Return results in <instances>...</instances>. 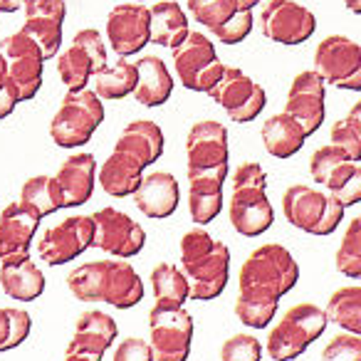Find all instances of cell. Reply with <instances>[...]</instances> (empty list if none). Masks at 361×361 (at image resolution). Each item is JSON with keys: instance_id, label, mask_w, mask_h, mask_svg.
I'll use <instances>...</instances> for the list:
<instances>
[{"instance_id": "6da1fadb", "label": "cell", "mask_w": 361, "mask_h": 361, "mask_svg": "<svg viewBox=\"0 0 361 361\" xmlns=\"http://www.w3.org/2000/svg\"><path fill=\"white\" fill-rule=\"evenodd\" d=\"M164 131L156 121L136 119L121 129L114 151L99 169V186L111 198H129L139 188L144 171L164 156Z\"/></svg>"}, {"instance_id": "7a4b0ae2", "label": "cell", "mask_w": 361, "mask_h": 361, "mask_svg": "<svg viewBox=\"0 0 361 361\" xmlns=\"http://www.w3.org/2000/svg\"><path fill=\"white\" fill-rule=\"evenodd\" d=\"M297 282H300V265L292 252L280 243H265L255 247L243 262L238 275V287H240L238 300L277 312L280 300L295 290Z\"/></svg>"}, {"instance_id": "3957f363", "label": "cell", "mask_w": 361, "mask_h": 361, "mask_svg": "<svg viewBox=\"0 0 361 361\" xmlns=\"http://www.w3.org/2000/svg\"><path fill=\"white\" fill-rule=\"evenodd\" d=\"M67 287L80 302H106L116 310H131L146 295L144 280L126 260H97L75 267Z\"/></svg>"}, {"instance_id": "277c9868", "label": "cell", "mask_w": 361, "mask_h": 361, "mask_svg": "<svg viewBox=\"0 0 361 361\" xmlns=\"http://www.w3.org/2000/svg\"><path fill=\"white\" fill-rule=\"evenodd\" d=\"M180 272L191 285V300H216L231 280V250L203 228H193L180 238Z\"/></svg>"}, {"instance_id": "5b68a950", "label": "cell", "mask_w": 361, "mask_h": 361, "mask_svg": "<svg viewBox=\"0 0 361 361\" xmlns=\"http://www.w3.org/2000/svg\"><path fill=\"white\" fill-rule=\"evenodd\" d=\"M267 173L257 161H247L235 169L233 196L228 201V218L235 233L245 238H257L270 231L275 221L270 201H267Z\"/></svg>"}, {"instance_id": "8992f818", "label": "cell", "mask_w": 361, "mask_h": 361, "mask_svg": "<svg viewBox=\"0 0 361 361\" xmlns=\"http://www.w3.org/2000/svg\"><path fill=\"white\" fill-rule=\"evenodd\" d=\"M102 121L104 104L94 90H67L50 121V136L60 149H80L90 144Z\"/></svg>"}, {"instance_id": "52a82bcc", "label": "cell", "mask_w": 361, "mask_h": 361, "mask_svg": "<svg viewBox=\"0 0 361 361\" xmlns=\"http://www.w3.org/2000/svg\"><path fill=\"white\" fill-rule=\"evenodd\" d=\"M326 324V312L322 307L312 305V302H302L295 305L282 314V319L275 324V329L267 334L265 351L272 361H292L302 356L310 344H314L322 334H324Z\"/></svg>"}, {"instance_id": "ba28073f", "label": "cell", "mask_w": 361, "mask_h": 361, "mask_svg": "<svg viewBox=\"0 0 361 361\" xmlns=\"http://www.w3.org/2000/svg\"><path fill=\"white\" fill-rule=\"evenodd\" d=\"M346 208L331 193H322L307 183H295L282 196L287 223L310 235H331L344 221Z\"/></svg>"}, {"instance_id": "9c48e42d", "label": "cell", "mask_w": 361, "mask_h": 361, "mask_svg": "<svg viewBox=\"0 0 361 361\" xmlns=\"http://www.w3.org/2000/svg\"><path fill=\"white\" fill-rule=\"evenodd\" d=\"M171 55H173L176 75H178L180 85L191 92H208L226 70L211 37L198 30L188 32L183 42L171 50Z\"/></svg>"}, {"instance_id": "30bf717a", "label": "cell", "mask_w": 361, "mask_h": 361, "mask_svg": "<svg viewBox=\"0 0 361 361\" xmlns=\"http://www.w3.org/2000/svg\"><path fill=\"white\" fill-rule=\"evenodd\" d=\"M314 72L336 90L361 92V45L346 35H329L317 45Z\"/></svg>"}, {"instance_id": "8fae6325", "label": "cell", "mask_w": 361, "mask_h": 361, "mask_svg": "<svg viewBox=\"0 0 361 361\" xmlns=\"http://www.w3.org/2000/svg\"><path fill=\"white\" fill-rule=\"evenodd\" d=\"M206 94L213 102H218L235 124L252 121L255 116H260V111L267 104L265 90L252 77H247L240 67H226L221 80Z\"/></svg>"}, {"instance_id": "7c38bea8", "label": "cell", "mask_w": 361, "mask_h": 361, "mask_svg": "<svg viewBox=\"0 0 361 361\" xmlns=\"http://www.w3.org/2000/svg\"><path fill=\"white\" fill-rule=\"evenodd\" d=\"M102 67H106V45L102 40V32L94 27L75 32L70 47L65 52H57V72L67 90H85L92 75Z\"/></svg>"}, {"instance_id": "4fadbf2b", "label": "cell", "mask_w": 361, "mask_h": 361, "mask_svg": "<svg viewBox=\"0 0 361 361\" xmlns=\"http://www.w3.org/2000/svg\"><path fill=\"white\" fill-rule=\"evenodd\" d=\"M0 55L6 60L8 77L16 85L20 102L35 99L42 87V72H45V57L40 47L23 30H18L0 40Z\"/></svg>"}, {"instance_id": "5bb4252c", "label": "cell", "mask_w": 361, "mask_h": 361, "mask_svg": "<svg viewBox=\"0 0 361 361\" xmlns=\"http://www.w3.org/2000/svg\"><path fill=\"white\" fill-rule=\"evenodd\" d=\"M257 27L272 42L302 45L317 30V18L310 8L295 0H267L257 16Z\"/></svg>"}, {"instance_id": "9a60e30c", "label": "cell", "mask_w": 361, "mask_h": 361, "mask_svg": "<svg viewBox=\"0 0 361 361\" xmlns=\"http://www.w3.org/2000/svg\"><path fill=\"white\" fill-rule=\"evenodd\" d=\"M149 334L154 361H186L191 356L193 319L183 307L149 312Z\"/></svg>"}, {"instance_id": "2e32d148", "label": "cell", "mask_w": 361, "mask_h": 361, "mask_svg": "<svg viewBox=\"0 0 361 361\" xmlns=\"http://www.w3.org/2000/svg\"><path fill=\"white\" fill-rule=\"evenodd\" d=\"M92 221H94L92 247H99V250L121 257V260L136 257L144 250L146 231L124 211H116L111 206L99 208L97 213H92Z\"/></svg>"}, {"instance_id": "e0dca14e", "label": "cell", "mask_w": 361, "mask_h": 361, "mask_svg": "<svg viewBox=\"0 0 361 361\" xmlns=\"http://www.w3.org/2000/svg\"><path fill=\"white\" fill-rule=\"evenodd\" d=\"M94 240V221L92 216H70L57 226L47 228L37 243V255L47 265H67L77 260Z\"/></svg>"}, {"instance_id": "ac0fdd59", "label": "cell", "mask_w": 361, "mask_h": 361, "mask_svg": "<svg viewBox=\"0 0 361 361\" xmlns=\"http://www.w3.org/2000/svg\"><path fill=\"white\" fill-rule=\"evenodd\" d=\"M106 42L119 57L141 52L151 42V11L144 3H119L106 18Z\"/></svg>"}, {"instance_id": "d6986e66", "label": "cell", "mask_w": 361, "mask_h": 361, "mask_svg": "<svg viewBox=\"0 0 361 361\" xmlns=\"http://www.w3.org/2000/svg\"><path fill=\"white\" fill-rule=\"evenodd\" d=\"M25 25L23 32L42 50L45 60L57 57L62 47V27H65L67 6L65 0H25Z\"/></svg>"}, {"instance_id": "ffe728a7", "label": "cell", "mask_w": 361, "mask_h": 361, "mask_svg": "<svg viewBox=\"0 0 361 361\" xmlns=\"http://www.w3.org/2000/svg\"><path fill=\"white\" fill-rule=\"evenodd\" d=\"M285 111L300 121L307 136H312L324 121V80L314 70H305L292 80Z\"/></svg>"}, {"instance_id": "44dd1931", "label": "cell", "mask_w": 361, "mask_h": 361, "mask_svg": "<svg viewBox=\"0 0 361 361\" xmlns=\"http://www.w3.org/2000/svg\"><path fill=\"white\" fill-rule=\"evenodd\" d=\"M228 164L208 171H188V213L196 226H208L223 211V183Z\"/></svg>"}, {"instance_id": "7402d4cb", "label": "cell", "mask_w": 361, "mask_h": 361, "mask_svg": "<svg viewBox=\"0 0 361 361\" xmlns=\"http://www.w3.org/2000/svg\"><path fill=\"white\" fill-rule=\"evenodd\" d=\"M188 171H208L228 164V129L221 121L203 119L186 136Z\"/></svg>"}, {"instance_id": "603a6c76", "label": "cell", "mask_w": 361, "mask_h": 361, "mask_svg": "<svg viewBox=\"0 0 361 361\" xmlns=\"http://www.w3.org/2000/svg\"><path fill=\"white\" fill-rule=\"evenodd\" d=\"M119 326L106 312L90 310L82 312L80 319L75 324V336L67 344V354L85 356L92 361H102L111 344L116 341Z\"/></svg>"}, {"instance_id": "cb8c5ba5", "label": "cell", "mask_w": 361, "mask_h": 361, "mask_svg": "<svg viewBox=\"0 0 361 361\" xmlns=\"http://www.w3.org/2000/svg\"><path fill=\"white\" fill-rule=\"evenodd\" d=\"M131 198L146 218H154V221L169 218L173 216L180 203L178 180L169 171H151L141 178L139 188L131 193Z\"/></svg>"}, {"instance_id": "d4e9b609", "label": "cell", "mask_w": 361, "mask_h": 361, "mask_svg": "<svg viewBox=\"0 0 361 361\" xmlns=\"http://www.w3.org/2000/svg\"><path fill=\"white\" fill-rule=\"evenodd\" d=\"M42 218L25 203L16 201L0 213V260L8 255H27Z\"/></svg>"}, {"instance_id": "484cf974", "label": "cell", "mask_w": 361, "mask_h": 361, "mask_svg": "<svg viewBox=\"0 0 361 361\" xmlns=\"http://www.w3.org/2000/svg\"><path fill=\"white\" fill-rule=\"evenodd\" d=\"M0 287L11 300L35 302L45 292V275L27 255H8L0 260Z\"/></svg>"}, {"instance_id": "4316f807", "label": "cell", "mask_w": 361, "mask_h": 361, "mask_svg": "<svg viewBox=\"0 0 361 361\" xmlns=\"http://www.w3.org/2000/svg\"><path fill=\"white\" fill-rule=\"evenodd\" d=\"M57 183L65 196V208L85 206L94 193V180H97V159L94 154H72L62 161L57 169Z\"/></svg>"}, {"instance_id": "83f0119b", "label": "cell", "mask_w": 361, "mask_h": 361, "mask_svg": "<svg viewBox=\"0 0 361 361\" xmlns=\"http://www.w3.org/2000/svg\"><path fill=\"white\" fill-rule=\"evenodd\" d=\"M136 72H139V80H136L134 97L139 104L161 106L171 99L173 77H171L169 67L161 57L144 55L141 60H136Z\"/></svg>"}, {"instance_id": "f1b7e54d", "label": "cell", "mask_w": 361, "mask_h": 361, "mask_svg": "<svg viewBox=\"0 0 361 361\" xmlns=\"http://www.w3.org/2000/svg\"><path fill=\"white\" fill-rule=\"evenodd\" d=\"M262 144L265 151L275 159H290L297 151L305 146V129L300 126V121L295 116H290L287 111L282 114H272L270 119L262 121Z\"/></svg>"}, {"instance_id": "f546056e", "label": "cell", "mask_w": 361, "mask_h": 361, "mask_svg": "<svg viewBox=\"0 0 361 361\" xmlns=\"http://www.w3.org/2000/svg\"><path fill=\"white\" fill-rule=\"evenodd\" d=\"M151 11V42L161 47H171L183 42L188 35V16L176 0H161L149 8Z\"/></svg>"}, {"instance_id": "4dcf8cb0", "label": "cell", "mask_w": 361, "mask_h": 361, "mask_svg": "<svg viewBox=\"0 0 361 361\" xmlns=\"http://www.w3.org/2000/svg\"><path fill=\"white\" fill-rule=\"evenodd\" d=\"M354 161L334 144H326L322 149H317L314 154L310 156V173L317 183L329 188V193L334 196L341 186H344V180L351 176L354 171Z\"/></svg>"}, {"instance_id": "1f68e13d", "label": "cell", "mask_w": 361, "mask_h": 361, "mask_svg": "<svg viewBox=\"0 0 361 361\" xmlns=\"http://www.w3.org/2000/svg\"><path fill=\"white\" fill-rule=\"evenodd\" d=\"M151 290L156 300L154 307H161V310H176L186 305V300H191V285L186 275L171 262H159L151 270Z\"/></svg>"}, {"instance_id": "d6a6232c", "label": "cell", "mask_w": 361, "mask_h": 361, "mask_svg": "<svg viewBox=\"0 0 361 361\" xmlns=\"http://www.w3.org/2000/svg\"><path fill=\"white\" fill-rule=\"evenodd\" d=\"M136 80H139V72H136V65L129 62L126 57H119L114 67H102L99 72L92 75V85H94V92L99 94V99H124V97L134 94L136 90Z\"/></svg>"}, {"instance_id": "836d02e7", "label": "cell", "mask_w": 361, "mask_h": 361, "mask_svg": "<svg viewBox=\"0 0 361 361\" xmlns=\"http://www.w3.org/2000/svg\"><path fill=\"white\" fill-rule=\"evenodd\" d=\"M20 203H25L37 216L45 218L65 208V196H62V188L55 176H32L23 183Z\"/></svg>"}, {"instance_id": "e575fe53", "label": "cell", "mask_w": 361, "mask_h": 361, "mask_svg": "<svg viewBox=\"0 0 361 361\" xmlns=\"http://www.w3.org/2000/svg\"><path fill=\"white\" fill-rule=\"evenodd\" d=\"M326 319L344 331L361 336V285L339 287L326 302Z\"/></svg>"}, {"instance_id": "d590c367", "label": "cell", "mask_w": 361, "mask_h": 361, "mask_svg": "<svg viewBox=\"0 0 361 361\" xmlns=\"http://www.w3.org/2000/svg\"><path fill=\"white\" fill-rule=\"evenodd\" d=\"M188 13L216 35L240 13L238 0H186Z\"/></svg>"}, {"instance_id": "8d00e7d4", "label": "cell", "mask_w": 361, "mask_h": 361, "mask_svg": "<svg viewBox=\"0 0 361 361\" xmlns=\"http://www.w3.org/2000/svg\"><path fill=\"white\" fill-rule=\"evenodd\" d=\"M334 265L341 275L351 277V280H361V216H356L346 226L339 250L334 255Z\"/></svg>"}, {"instance_id": "74e56055", "label": "cell", "mask_w": 361, "mask_h": 361, "mask_svg": "<svg viewBox=\"0 0 361 361\" xmlns=\"http://www.w3.org/2000/svg\"><path fill=\"white\" fill-rule=\"evenodd\" d=\"M32 319L25 310L0 307V351H13L30 336Z\"/></svg>"}, {"instance_id": "f35d334b", "label": "cell", "mask_w": 361, "mask_h": 361, "mask_svg": "<svg viewBox=\"0 0 361 361\" xmlns=\"http://www.w3.org/2000/svg\"><path fill=\"white\" fill-rule=\"evenodd\" d=\"M329 139L351 161H361V121H356L354 116H344V119L334 121V126L329 131Z\"/></svg>"}, {"instance_id": "ab89813d", "label": "cell", "mask_w": 361, "mask_h": 361, "mask_svg": "<svg viewBox=\"0 0 361 361\" xmlns=\"http://www.w3.org/2000/svg\"><path fill=\"white\" fill-rule=\"evenodd\" d=\"M262 344L252 334H235L223 341L221 361H260Z\"/></svg>"}, {"instance_id": "60d3db41", "label": "cell", "mask_w": 361, "mask_h": 361, "mask_svg": "<svg viewBox=\"0 0 361 361\" xmlns=\"http://www.w3.org/2000/svg\"><path fill=\"white\" fill-rule=\"evenodd\" d=\"M322 361H361V336L336 334L322 351Z\"/></svg>"}, {"instance_id": "b9f144b4", "label": "cell", "mask_w": 361, "mask_h": 361, "mask_svg": "<svg viewBox=\"0 0 361 361\" xmlns=\"http://www.w3.org/2000/svg\"><path fill=\"white\" fill-rule=\"evenodd\" d=\"M252 25H255V20H252V11H240L221 32H216V37L223 42V45H238V42H243L247 35H250Z\"/></svg>"}, {"instance_id": "7bdbcfd3", "label": "cell", "mask_w": 361, "mask_h": 361, "mask_svg": "<svg viewBox=\"0 0 361 361\" xmlns=\"http://www.w3.org/2000/svg\"><path fill=\"white\" fill-rule=\"evenodd\" d=\"M114 361H154L151 344L144 339H139V336H129V339L116 344Z\"/></svg>"}, {"instance_id": "ee69618b", "label": "cell", "mask_w": 361, "mask_h": 361, "mask_svg": "<svg viewBox=\"0 0 361 361\" xmlns=\"http://www.w3.org/2000/svg\"><path fill=\"white\" fill-rule=\"evenodd\" d=\"M20 104V97H18L16 85L11 82L6 70V60L0 55V119H6L16 111V106Z\"/></svg>"}, {"instance_id": "f6af8a7d", "label": "cell", "mask_w": 361, "mask_h": 361, "mask_svg": "<svg viewBox=\"0 0 361 361\" xmlns=\"http://www.w3.org/2000/svg\"><path fill=\"white\" fill-rule=\"evenodd\" d=\"M334 198H336V201H339L344 208L361 203V166H359V164L354 166L351 176L344 180V186H341L339 191L334 193Z\"/></svg>"}, {"instance_id": "bcb514c9", "label": "cell", "mask_w": 361, "mask_h": 361, "mask_svg": "<svg viewBox=\"0 0 361 361\" xmlns=\"http://www.w3.org/2000/svg\"><path fill=\"white\" fill-rule=\"evenodd\" d=\"M23 3H25V0H0V13H8V16L18 13L23 8Z\"/></svg>"}, {"instance_id": "7dc6e473", "label": "cell", "mask_w": 361, "mask_h": 361, "mask_svg": "<svg viewBox=\"0 0 361 361\" xmlns=\"http://www.w3.org/2000/svg\"><path fill=\"white\" fill-rule=\"evenodd\" d=\"M344 6H346V11L361 16V0H344Z\"/></svg>"}, {"instance_id": "c3c4849f", "label": "cell", "mask_w": 361, "mask_h": 361, "mask_svg": "<svg viewBox=\"0 0 361 361\" xmlns=\"http://www.w3.org/2000/svg\"><path fill=\"white\" fill-rule=\"evenodd\" d=\"M257 3H262V0H238V6H240V11H252V8H255Z\"/></svg>"}, {"instance_id": "681fc988", "label": "cell", "mask_w": 361, "mask_h": 361, "mask_svg": "<svg viewBox=\"0 0 361 361\" xmlns=\"http://www.w3.org/2000/svg\"><path fill=\"white\" fill-rule=\"evenodd\" d=\"M349 116H354L356 121H361V99L356 102V104H354V106H351V109H349Z\"/></svg>"}, {"instance_id": "f907efd6", "label": "cell", "mask_w": 361, "mask_h": 361, "mask_svg": "<svg viewBox=\"0 0 361 361\" xmlns=\"http://www.w3.org/2000/svg\"><path fill=\"white\" fill-rule=\"evenodd\" d=\"M65 361H92V359H85V356H77V354H65Z\"/></svg>"}, {"instance_id": "816d5d0a", "label": "cell", "mask_w": 361, "mask_h": 361, "mask_svg": "<svg viewBox=\"0 0 361 361\" xmlns=\"http://www.w3.org/2000/svg\"><path fill=\"white\" fill-rule=\"evenodd\" d=\"M136 3H146V0H136Z\"/></svg>"}]
</instances>
